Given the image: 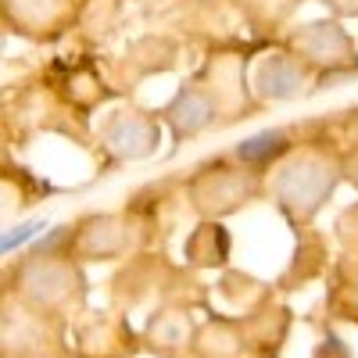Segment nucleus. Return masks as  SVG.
<instances>
[{
    "instance_id": "nucleus-2",
    "label": "nucleus",
    "mask_w": 358,
    "mask_h": 358,
    "mask_svg": "<svg viewBox=\"0 0 358 358\" xmlns=\"http://www.w3.org/2000/svg\"><path fill=\"white\" fill-rule=\"evenodd\" d=\"M43 229H47V222H25V226H18V229L4 233V241H0V248H4V251H15L22 241H29V236H36V233H43Z\"/></svg>"
},
{
    "instance_id": "nucleus-1",
    "label": "nucleus",
    "mask_w": 358,
    "mask_h": 358,
    "mask_svg": "<svg viewBox=\"0 0 358 358\" xmlns=\"http://www.w3.org/2000/svg\"><path fill=\"white\" fill-rule=\"evenodd\" d=\"M280 147H283V136L280 133H268V136H255V140L241 143V147H236V155L248 158V162H258V158H273Z\"/></svg>"
}]
</instances>
